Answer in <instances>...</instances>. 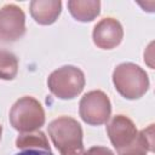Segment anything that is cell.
I'll list each match as a JSON object with an SVG mask.
<instances>
[{
	"instance_id": "6da1fadb",
	"label": "cell",
	"mask_w": 155,
	"mask_h": 155,
	"mask_svg": "<svg viewBox=\"0 0 155 155\" xmlns=\"http://www.w3.org/2000/svg\"><path fill=\"white\" fill-rule=\"evenodd\" d=\"M48 136L61 155H84L81 125L70 116H59L47 126Z\"/></svg>"
},
{
	"instance_id": "7a4b0ae2",
	"label": "cell",
	"mask_w": 155,
	"mask_h": 155,
	"mask_svg": "<svg viewBox=\"0 0 155 155\" xmlns=\"http://www.w3.org/2000/svg\"><path fill=\"white\" fill-rule=\"evenodd\" d=\"M115 90L126 99H138L149 90V78L143 68L126 62L119 64L113 71Z\"/></svg>"
},
{
	"instance_id": "3957f363",
	"label": "cell",
	"mask_w": 155,
	"mask_h": 155,
	"mask_svg": "<svg viewBox=\"0 0 155 155\" xmlns=\"http://www.w3.org/2000/svg\"><path fill=\"white\" fill-rule=\"evenodd\" d=\"M11 126L18 132L38 131L45 124V111L41 103L30 96H24L15 102L10 110Z\"/></svg>"
},
{
	"instance_id": "277c9868",
	"label": "cell",
	"mask_w": 155,
	"mask_h": 155,
	"mask_svg": "<svg viewBox=\"0 0 155 155\" xmlns=\"http://www.w3.org/2000/svg\"><path fill=\"white\" fill-rule=\"evenodd\" d=\"M50 92L59 99H73L85 87V75L81 69L74 65H63L53 70L48 79Z\"/></svg>"
},
{
	"instance_id": "5b68a950",
	"label": "cell",
	"mask_w": 155,
	"mask_h": 155,
	"mask_svg": "<svg viewBox=\"0 0 155 155\" xmlns=\"http://www.w3.org/2000/svg\"><path fill=\"white\" fill-rule=\"evenodd\" d=\"M79 114L87 125L99 126L107 124L111 115L109 97L101 90H93L85 93L79 104Z\"/></svg>"
},
{
	"instance_id": "8992f818",
	"label": "cell",
	"mask_w": 155,
	"mask_h": 155,
	"mask_svg": "<svg viewBox=\"0 0 155 155\" xmlns=\"http://www.w3.org/2000/svg\"><path fill=\"white\" fill-rule=\"evenodd\" d=\"M25 33V15L15 4H6L0 8V41L15 42Z\"/></svg>"
},
{
	"instance_id": "52a82bcc",
	"label": "cell",
	"mask_w": 155,
	"mask_h": 155,
	"mask_svg": "<svg viewBox=\"0 0 155 155\" xmlns=\"http://www.w3.org/2000/svg\"><path fill=\"white\" fill-rule=\"evenodd\" d=\"M109 139L116 153L130 147L138 136V130L134 122L126 115H115L107 126Z\"/></svg>"
},
{
	"instance_id": "ba28073f",
	"label": "cell",
	"mask_w": 155,
	"mask_h": 155,
	"mask_svg": "<svg viewBox=\"0 0 155 155\" xmlns=\"http://www.w3.org/2000/svg\"><path fill=\"white\" fill-rule=\"evenodd\" d=\"M124 38V29L121 23L113 18L105 17L101 19L93 28L92 39L97 47L102 50H111L120 45Z\"/></svg>"
},
{
	"instance_id": "9c48e42d",
	"label": "cell",
	"mask_w": 155,
	"mask_h": 155,
	"mask_svg": "<svg viewBox=\"0 0 155 155\" xmlns=\"http://www.w3.org/2000/svg\"><path fill=\"white\" fill-rule=\"evenodd\" d=\"M33 19L41 25L54 23L62 12V1L59 0H33L29 5Z\"/></svg>"
},
{
	"instance_id": "30bf717a",
	"label": "cell",
	"mask_w": 155,
	"mask_h": 155,
	"mask_svg": "<svg viewBox=\"0 0 155 155\" xmlns=\"http://www.w3.org/2000/svg\"><path fill=\"white\" fill-rule=\"evenodd\" d=\"M70 15L79 22H92L101 12L98 0H70L68 1Z\"/></svg>"
},
{
	"instance_id": "8fae6325",
	"label": "cell",
	"mask_w": 155,
	"mask_h": 155,
	"mask_svg": "<svg viewBox=\"0 0 155 155\" xmlns=\"http://www.w3.org/2000/svg\"><path fill=\"white\" fill-rule=\"evenodd\" d=\"M154 151V125H149L138 132L134 142L126 149L117 153V155H147Z\"/></svg>"
},
{
	"instance_id": "7c38bea8",
	"label": "cell",
	"mask_w": 155,
	"mask_h": 155,
	"mask_svg": "<svg viewBox=\"0 0 155 155\" xmlns=\"http://www.w3.org/2000/svg\"><path fill=\"white\" fill-rule=\"evenodd\" d=\"M16 147L18 149H41L51 151L47 137L41 131H33V132H23L16 139Z\"/></svg>"
},
{
	"instance_id": "4fadbf2b",
	"label": "cell",
	"mask_w": 155,
	"mask_h": 155,
	"mask_svg": "<svg viewBox=\"0 0 155 155\" xmlns=\"http://www.w3.org/2000/svg\"><path fill=\"white\" fill-rule=\"evenodd\" d=\"M18 73V59L17 57L5 50H0V79L13 80Z\"/></svg>"
},
{
	"instance_id": "5bb4252c",
	"label": "cell",
	"mask_w": 155,
	"mask_h": 155,
	"mask_svg": "<svg viewBox=\"0 0 155 155\" xmlns=\"http://www.w3.org/2000/svg\"><path fill=\"white\" fill-rule=\"evenodd\" d=\"M84 155H114V153L107 147L94 145V147L90 148L87 151H85Z\"/></svg>"
},
{
	"instance_id": "9a60e30c",
	"label": "cell",
	"mask_w": 155,
	"mask_h": 155,
	"mask_svg": "<svg viewBox=\"0 0 155 155\" xmlns=\"http://www.w3.org/2000/svg\"><path fill=\"white\" fill-rule=\"evenodd\" d=\"M16 155H53L51 151L41 150V149H25Z\"/></svg>"
},
{
	"instance_id": "2e32d148",
	"label": "cell",
	"mask_w": 155,
	"mask_h": 155,
	"mask_svg": "<svg viewBox=\"0 0 155 155\" xmlns=\"http://www.w3.org/2000/svg\"><path fill=\"white\" fill-rule=\"evenodd\" d=\"M1 133H2V126L0 125V139H1Z\"/></svg>"
}]
</instances>
